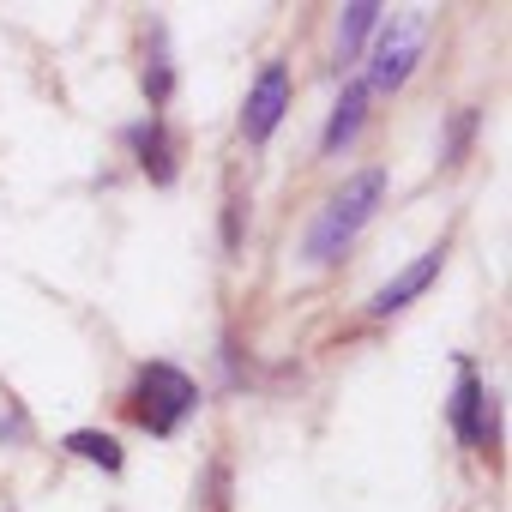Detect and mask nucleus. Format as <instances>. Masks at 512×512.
Instances as JSON below:
<instances>
[{"label":"nucleus","mask_w":512,"mask_h":512,"mask_svg":"<svg viewBox=\"0 0 512 512\" xmlns=\"http://www.w3.org/2000/svg\"><path fill=\"white\" fill-rule=\"evenodd\" d=\"M199 410V380L175 362H139L115 398V416L151 440H175Z\"/></svg>","instance_id":"obj_1"},{"label":"nucleus","mask_w":512,"mask_h":512,"mask_svg":"<svg viewBox=\"0 0 512 512\" xmlns=\"http://www.w3.org/2000/svg\"><path fill=\"white\" fill-rule=\"evenodd\" d=\"M380 199H386V169H380V163H368V169L344 175V181L326 193V205L314 211V223H308L302 260H308V266H338L344 253H350V241L374 223Z\"/></svg>","instance_id":"obj_2"},{"label":"nucleus","mask_w":512,"mask_h":512,"mask_svg":"<svg viewBox=\"0 0 512 512\" xmlns=\"http://www.w3.org/2000/svg\"><path fill=\"white\" fill-rule=\"evenodd\" d=\"M428 31H434V13H416V7L374 25V37L362 49V79H356L368 91V103H392L410 85V73L428 55Z\"/></svg>","instance_id":"obj_3"},{"label":"nucleus","mask_w":512,"mask_h":512,"mask_svg":"<svg viewBox=\"0 0 512 512\" xmlns=\"http://www.w3.org/2000/svg\"><path fill=\"white\" fill-rule=\"evenodd\" d=\"M290 97H296L290 61H266L260 73H253V85H247V97H241V145H247V151H266V145H272V133H278L284 115H290Z\"/></svg>","instance_id":"obj_4"},{"label":"nucleus","mask_w":512,"mask_h":512,"mask_svg":"<svg viewBox=\"0 0 512 512\" xmlns=\"http://www.w3.org/2000/svg\"><path fill=\"white\" fill-rule=\"evenodd\" d=\"M446 416H452V434L464 446H476V452L500 446V410H494V392H488V380H482L476 362H458V392H452Z\"/></svg>","instance_id":"obj_5"},{"label":"nucleus","mask_w":512,"mask_h":512,"mask_svg":"<svg viewBox=\"0 0 512 512\" xmlns=\"http://www.w3.org/2000/svg\"><path fill=\"white\" fill-rule=\"evenodd\" d=\"M121 139H127V151H133V163L145 169L151 187H175V181H181V163H187L181 127H169L163 115H145V121H133Z\"/></svg>","instance_id":"obj_6"},{"label":"nucleus","mask_w":512,"mask_h":512,"mask_svg":"<svg viewBox=\"0 0 512 512\" xmlns=\"http://www.w3.org/2000/svg\"><path fill=\"white\" fill-rule=\"evenodd\" d=\"M446 260H452V241H434L428 253H416V260L368 302V320H392V314H404V308H416L434 284H440V272H446Z\"/></svg>","instance_id":"obj_7"},{"label":"nucleus","mask_w":512,"mask_h":512,"mask_svg":"<svg viewBox=\"0 0 512 512\" xmlns=\"http://www.w3.org/2000/svg\"><path fill=\"white\" fill-rule=\"evenodd\" d=\"M368 91L350 79L344 91H338V103H332V115H326V127H320V157H338V151H350L356 145V133L368 127Z\"/></svg>","instance_id":"obj_8"},{"label":"nucleus","mask_w":512,"mask_h":512,"mask_svg":"<svg viewBox=\"0 0 512 512\" xmlns=\"http://www.w3.org/2000/svg\"><path fill=\"white\" fill-rule=\"evenodd\" d=\"M380 19H386V13L374 7V0H362V7H350V13L338 19V37H332V67H356Z\"/></svg>","instance_id":"obj_9"},{"label":"nucleus","mask_w":512,"mask_h":512,"mask_svg":"<svg viewBox=\"0 0 512 512\" xmlns=\"http://www.w3.org/2000/svg\"><path fill=\"white\" fill-rule=\"evenodd\" d=\"M139 91H145L151 115H163V109H169V97H175V61H169L163 25H151V55H145V67H139Z\"/></svg>","instance_id":"obj_10"},{"label":"nucleus","mask_w":512,"mask_h":512,"mask_svg":"<svg viewBox=\"0 0 512 512\" xmlns=\"http://www.w3.org/2000/svg\"><path fill=\"white\" fill-rule=\"evenodd\" d=\"M67 452L85 458V464H97V470H109V476L127 470V452H121V440H115L109 428H73V434H67Z\"/></svg>","instance_id":"obj_11"},{"label":"nucleus","mask_w":512,"mask_h":512,"mask_svg":"<svg viewBox=\"0 0 512 512\" xmlns=\"http://www.w3.org/2000/svg\"><path fill=\"white\" fill-rule=\"evenodd\" d=\"M476 121H482L476 109H458V115H452V139H446V169L470 157V139H476Z\"/></svg>","instance_id":"obj_12"},{"label":"nucleus","mask_w":512,"mask_h":512,"mask_svg":"<svg viewBox=\"0 0 512 512\" xmlns=\"http://www.w3.org/2000/svg\"><path fill=\"white\" fill-rule=\"evenodd\" d=\"M205 512H229V458L223 452L205 464Z\"/></svg>","instance_id":"obj_13"}]
</instances>
